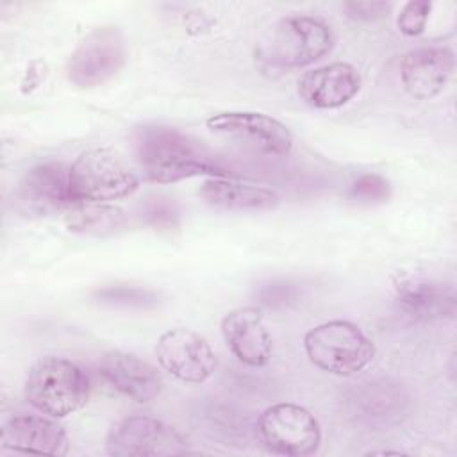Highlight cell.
<instances>
[{
    "instance_id": "cell-1",
    "label": "cell",
    "mask_w": 457,
    "mask_h": 457,
    "mask_svg": "<svg viewBox=\"0 0 457 457\" xmlns=\"http://www.w3.org/2000/svg\"><path fill=\"white\" fill-rule=\"evenodd\" d=\"M132 145L137 166L150 182L171 184L191 177H234L202 141L175 127L145 123L134 130Z\"/></svg>"
},
{
    "instance_id": "cell-2",
    "label": "cell",
    "mask_w": 457,
    "mask_h": 457,
    "mask_svg": "<svg viewBox=\"0 0 457 457\" xmlns=\"http://www.w3.org/2000/svg\"><path fill=\"white\" fill-rule=\"evenodd\" d=\"M334 34L316 16L293 14L275 21L255 46V59L266 70L303 68L332 50Z\"/></svg>"
},
{
    "instance_id": "cell-3",
    "label": "cell",
    "mask_w": 457,
    "mask_h": 457,
    "mask_svg": "<svg viewBox=\"0 0 457 457\" xmlns=\"http://www.w3.org/2000/svg\"><path fill=\"white\" fill-rule=\"evenodd\" d=\"M91 393L87 373L70 359L41 357L36 361L23 384L25 400L43 414L64 418L80 411Z\"/></svg>"
},
{
    "instance_id": "cell-4",
    "label": "cell",
    "mask_w": 457,
    "mask_h": 457,
    "mask_svg": "<svg viewBox=\"0 0 457 457\" xmlns=\"http://www.w3.org/2000/svg\"><path fill=\"white\" fill-rule=\"evenodd\" d=\"M137 187L139 177L111 148H89L70 164V189L77 204H107L130 196Z\"/></svg>"
},
{
    "instance_id": "cell-5",
    "label": "cell",
    "mask_w": 457,
    "mask_h": 457,
    "mask_svg": "<svg viewBox=\"0 0 457 457\" xmlns=\"http://www.w3.org/2000/svg\"><path fill=\"white\" fill-rule=\"evenodd\" d=\"M309 361L332 375H355L375 359L373 341L353 323L332 320L320 323L303 336Z\"/></svg>"
},
{
    "instance_id": "cell-6",
    "label": "cell",
    "mask_w": 457,
    "mask_h": 457,
    "mask_svg": "<svg viewBox=\"0 0 457 457\" xmlns=\"http://www.w3.org/2000/svg\"><path fill=\"white\" fill-rule=\"evenodd\" d=\"M257 434L266 448L280 455H312L321 443V428L311 411L280 402L266 407L257 418Z\"/></svg>"
},
{
    "instance_id": "cell-7",
    "label": "cell",
    "mask_w": 457,
    "mask_h": 457,
    "mask_svg": "<svg viewBox=\"0 0 457 457\" xmlns=\"http://www.w3.org/2000/svg\"><path fill=\"white\" fill-rule=\"evenodd\" d=\"M127 46L118 27L93 29L71 52L66 77L77 87H95L114 77L125 64Z\"/></svg>"
},
{
    "instance_id": "cell-8",
    "label": "cell",
    "mask_w": 457,
    "mask_h": 457,
    "mask_svg": "<svg viewBox=\"0 0 457 457\" xmlns=\"http://www.w3.org/2000/svg\"><path fill=\"white\" fill-rule=\"evenodd\" d=\"M107 453L116 457H159L187 453L186 439L161 420L134 414L116 421L105 439Z\"/></svg>"
},
{
    "instance_id": "cell-9",
    "label": "cell",
    "mask_w": 457,
    "mask_h": 457,
    "mask_svg": "<svg viewBox=\"0 0 457 457\" xmlns=\"http://www.w3.org/2000/svg\"><path fill=\"white\" fill-rule=\"evenodd\" d=\"M16 207L25 216H54L79 205L70 189V166L50 161L32 166L16 187Z\"/></svg>"
},
{
    "instance_id": "cell-10",
    "label": "cell",
    "mask_w": 457,
    "mask_h": 457,
    "mask_svg": "<svg viewBox=\"0 0 457 457\" xmlns=\"http://www.w3.org/2000/svg\"><path fill=\"white\" fill-rule=\"evenodd\" d=\"M155 357L164 371L187 384H202L216 370V355L211 345L189 328H171L161 334Z\"/></svg>"
},
{
    "instance_id": "cell-11",
    "label": "cell",
    "mask_w": 457,
    "mask_h": 457,
    "mask_svg": "<svg viewBox=\"0 0 457 457\" xmlns=\"http://www.w3.org/2000/svg\"><path fill=\"white\" fill-rule=\"evenodd\" d=\"M209 130L246 141L268 155H287L293 148L291 130L277 118L255 111H225L205 120Z\"/></svg>"
},
{
    "instance_id": "cell-12",
    "label": "cell",
    "mask_w": 457,
    "mask_h": 457,
    "mask_svg": "<svg viewBox=\"0 0 457 457\" xmlns=\"http://www.w3.org/2000/svg\"><path fill=\"white\" fill-rule=\"evenodd\" d=\"M221 336L237 361L246 366H266L273 353L271 336L257 307H237L221 320Z\"/></svg>"
},
{
    "instance_id": "cell-13",
    "label": "cell",
    "mask_w": 457,
    "mask_h": 457,
    "mask_svg": "<svg viewBox=\"0 0 457 457\" xmlns=\"http://www.w3.org/2000/svg\"><path fill=\"white\" fill-rule=\"evenodd\" d=\"M361 84L357 68L337 61L305 71L298 80V96L314 109H336L348 104Z\"/></svg>"
},
{
    "instance_id": "cell-14",
    "label": "cell",
    "mask_w": 457,
    "mask_h": 457,
    "mask_svg": "<svg viewBox=\"0 0 457 457\" xmlns=\"http://www.w3.org/2000/svg\"><path fill=\"white\" fill-rule=\"evenodd\" d=\"M98 371L118 393L139 403L155 400L162 391V378L159 371L150 362L129 352L112 350L104 353Z\"/></svg>"
},
{
    "instance_id": "cell-15",
    "label": "cell",
    "mask_w": 457,
    "mask_h": 457,
    "mask_svg": "<svg viewBox=\"0 0 457 457\" xmlns=\"http://www.w3.org/2000/svg\"><path fill=\"white\" fill-rule=\"evenodd\" d=\"M453 68L455 59L450 48L420 46L405 54L400 68V79L412 98L428 100L445 89Z\"/></svg>"
},
{
    "instance_id": "cell-16",
    "label": "cell",
    "mask_w": 457,
    "mask_h": 457,
    "mask_svg": "<svg viewBox=\"0 0 457 457\" xmlns=\"http://www.w3.org/2000/svg\"><path fill=\"white\" fill-rule=\"evenodd\" d=\"M2 446L27 453L66 455L70 443L64 428L54 420L34 414H16L2 427Z\"/></svg>"
},
{
    "instance_id": "cell-17",
    "label": "cell",
    "mask_w": 457,
    "mask_h": 457,
    "mask_svg": "<svg viewBox=\"0 0 457 457\" xmlns=\"http://www.w3.org/2000/svg\"><path fill=\"white\" fill-rule=\"evenodd\" d=\"M395 295L400 307L416 320H445L455 314L453 287L437 280L398 277Z\"/></svg>"
},
{
    "instance_id": "cell-18",
    "label": "cell",
    "mask_w": 457,
    "mask_h": 457,
    "mask_svg": "<svg viewBox=\"0 0 457 457\" xmlns=\"http://www.w3.org/2000/svg\"><path fill=\"white\" fill-rule=\"evenodd\" d=\"M198 195L207 205L225 211H271L280 204V196L270 187L223 177L205 179Z\"/></svg>"
},
{
    "instance_id": "cell-19",
    "label": "cell",
    "mask_w": 457,
    "mask_h": 457,
    "mask_svg": "<svg viewBox=\"0 0 457 457\" xmlns=\"http://www.w3.org/2000/svg\"><path fill=\"white\" fill-rule=\"evenodd\" d=\"M68 230L87 236H111L127 227V214L109 204H79L66 212Z\"/></svg>"
},
{
    "instance_id": "cell-20",
    "label": "cell",
    "mask_w": 457,
    "mask_h": 457,
    "mask_svg": "<svg viewBox=\"0 0 457 457\" xmlns=\"http://www.w3.org/2000/svg\"><path fill=\"white\" fill-rule=\"evenodd\" d=\"M357 405H361L362 414L366 420L378 418L384 420L387 416H396V412H402L403 396L402 391L387 382H373L366 384L361 393L353 398Z\"/></svg>"
},
{
    "instance_id": "cell-21",
    "label": "cell",
    "mask_w": 457,
    "mask_h": 457,
    "mask_svg": "<svg viewBox=\"0 0 457 457\" xmlns=\"http://www.w3.org/2000/svg\"><path fill=\"white\" fill-rule=\"evenodd\" d=\"M93 298L105 305L129 307V309H152L159 303V295L143 286H127V284H112L98 287L93 293Z\"/></svg>"
},
{
    "instance_id": "cell-22",
    "label": "cell",
    "mask_w": 457,
    "mask_h": 457,
    "mask_svg": "<svg viewBox=\"0 0 457 457\" xmlns=\"http://www.w3.org/2000/svg\"><path fill=\"white\" fill-rule=\"evenodd\" d=\"M348 198L357 204H384L391 198V184L378 173H364L350 186Z\"/></svg>"
},
{
    "instance_id": "cell-23",
    "label": "cell",
    "mask_w": 457,
    "mask_h": 457,
    "mask_svg": "<svg viewBox=\"0 0 457 457\" xmlns=\"http://www.w3.org/2000/svg\"><path fill=\"white\" fill-rule=\"evenodd\" d=\"M432 11V2L428 0H409L400 9L396 25L405 36H418L425 30L428 14Z\"/></svg>"
},
{
    "instance_id": "cell-24",
    "label": "cell",
    "mask_w": 457,
    "mask_h": 457,
    "mask_svg": "<svg viewBox=\"0 0 457 457\" xmlns=\"http://www.w3.org/2000/svg\"><path fill=\"white\" fill-rule=\"evenodd\" d=\"M343 9L346 11V16L352 18V20H359V21H375V20H380L384 18L391 5L387 2H370V0H364V2H359V0H350V2H345L343 4Z\"/></svg>"
},
{
    "instance_id": "cell-25",
    "label": "cell",
    "mask_w": 457,
    "mask_h": 457,
    "mask_svg": "<svg viewBox=\"0 0 457 457\" xmlns=\"http://www.w3.org/2000/svg\"><path fill=\"white\" fill-rule=\"evenodd\" d=\"M295 287L286 282H270L259 289V298L268 305H284L295 298Z\"/></svg>"
},
{
    "instance_id": "cell-26",
    "label": "cell",
    "mask_w": 457,
    "mask_h": 457,
    "mask_svg": "<svg viewBox=\"0 0 457 457\" xmlns=\"http://www.w3.org/2000/svg\"><path fill=\"white\" fill-rule=\"evenodd\" d=\"M146 216H148V221L155 227H164V228H170L175 225V220H177V212L173 209V205L166 204V202H154L150 204L148 211H146Z\"/></svg>"
}]
</instances>
